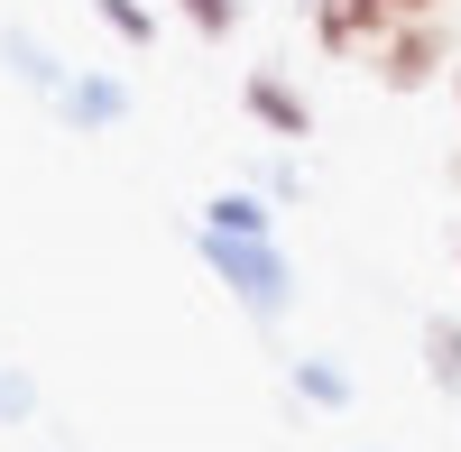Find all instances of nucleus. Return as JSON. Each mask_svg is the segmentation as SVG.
I'll return each instance as SVG.
<instances>
[{"label":"nucleus","mask_w":461,"mask_h":452,"mask_svg":"<svg viewBox=\"0 0 461 452\" xmlns=\"http://www.w3.org/2000/svg\"><path fill=\"white\" fill-rule=\"evenodd\" d=\"M443 65H452V28L443 19H397L388 37H378V56H369V74L388 93H425Z\"/></svg>","instance_id":"nucleus-2"},{"label":"nucleus","mask_w":461,"mask_h":452,"mask_svg":"<svg viewBox=\"0 0 461 452\" xmlns=\"http://www.w3.org/2000/svg\"><path fill=\"white\" fill-rule=\"evenodd\" d=\"M388 0H314V47L323 56H378V37H388Z\"/></svg>","instance_id":"nucleus-3"},{"label":"nucleus","mask_w":461,"mask_h":452,"mask_svg":"<svg viewBox=\"0 0 461 452\" xmlns=\"http://www.w3.org/2000/svg\"><path fill=\"white\" fill-rule=\"evenodd\" d=\"M93 10H102L111 28H121V37H130V47H148V37H158V19H148V10H139V0H93Z\"/></svg>","instance_id":"nucleus-10"},{"label":"nucleus","mask_w":461,"mask_h":452,"mask_svg":"<svg viewBox=\"0 0 461 452\" xmlns=\"http://www.w3.org/2000/svg\"><path fill=\"white\" fill-rule=\"evenodd\" d=\"M185 19H194V37H230L240 28V0H176Z\"/></svg>","instance_id":"nucleus-9"},{"label":"nucleus","mask_w":461,"mask_h":452,"mask_svg":"<svg viewBox=\"0 0 461 452\" xmlns=\"http://www.w3.org/2000/svg\"><path fill=\"white\" fill-rule=\"evenodd\" d=\"M425 379H434V388H461V323H452V314L425 323Z\"/></svg>","instance_id":"nucleus-6"},{"label":"nucleus","mask_w":461,"mask_h":452,"mask_svg":"<svg viewBox=\"0 0 461 452\" xmlns=\"http://www.w3.org/2000/svg\"><path fill=\"white\" fill-rule=\"evenodd\" d=\"M295 397H314V406H351V379H341L332 360H295Z\"/></svg>","instance_id":"nucleus-8"},{"label":"nucleus","mask_w":461,"mask_h":452,"mask_svg":"<svg viewBox=\"0 0 461 452\" xmlns=\"http://www.w3.org/2000/svg\"><path fill=\"white\" fill-rule=\"evenodd\" d=\"M56 111H65V121H84V130H111V121L130 111V93L102 84V74H84V84H56Z\"/></svg>","instance_id":"nucleus-4"},{"label":"nucleus","mask_w":461,"mask_h":452,"mask_svg":"<svg viewBox=\"0 0 461 452\" xmlns=\"http://www.w3.org/2000/svg\"><path fill=\"white\" fill-rule=\"evenodd\" d=\"M203 221H212V231H240V240H267V203L258 194H212Z\"/></svg>","instance_id":"nucleus-7"},{"label":"nucleus","mask_w":461,"mask_h":452,"mask_svg":"<svg viewBox=\"0 0 461 452\" xmlns=\"http://www.w3.org/2000/svg\"><path fill=\"white\" fill-rule=\"evenodd\" d=\"M249 111H258V121L277 130V139H304V130H314V111H304V102L277 84V74H249Z\"/></svg>","instance_id":"nucleus-5"},{"label":"nucleus","mask_w":461,"mask_h":452,"mask_svg":"<svg viewBox=\"0 0 461 452\" xmlns=\"http://www.w3.org/2000/svg\"><path fill=\"white\" fill-rule=\"evenodd\" d=\"M452 185H461V148H452Z\"/></svg>","instance_id":"nucleus-12"},{"label":"nucleus","mask_w":461,"mask_h":452,"mask_svg":"<svg viewBox=\"0 0 461 452\" xmlns=\"http://www.w3.org/2000/svg\"><path fill=\"white\" fill-rule=\"evenodd\" d=\"M388 19H443V0H388Z\"/></svg>","instance_id":"nucleus-11"},{"label":"nucleus","mask_w":461,"mask_h":452,"mask_svg":"<svg viewBox=\"0 0 461 452\" xmlns=\"http://www.w3.org/2000/svg\"><path fill=\"white\" fill-rule=\"evenodd\" d=\"M452 102H461V65H452Z\"/></svg>","instance_id":"nucleus-13"},{"label":"nucleus","mask_w":461,"mask_h":452,"mask_svg":"<svg viewBox=\"0 0 461 452\" xmlns=\"http://www.w3.org/2000/svg\"><path fill=\"white\" fill-rule=\"evenodd\" d=\"M203 268L240 295L249 314H286V295H295V277H286V258L267 249V240H240V231H212L203 221Z\"/></svg>","instance_id":"nucleus-1"}]
</instances>
